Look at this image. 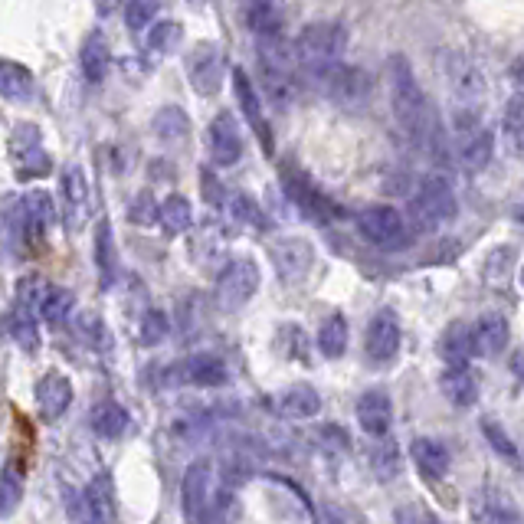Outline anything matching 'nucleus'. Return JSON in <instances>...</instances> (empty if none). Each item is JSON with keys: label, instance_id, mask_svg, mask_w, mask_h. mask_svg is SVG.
I'll return each mask as SVG.
<instances>
[{"label": "nucleus", "instance_id": "f257e3e1", "mask_svg": "<svg viewBox=\"0 0 524 524\" xmlns=\"http://www.w3.org/2000/svg\"><path fill=\"white\" fill-rule=\"evenodd\" d=\"M387 86H390V109L397 118V128L413 148L426 151L430 158H446V131L439 125V115L433 102L426 99V92L416 79L407 56L393 53L387 59Z\"/></svg>", "mask_w": 524, "mask_h": 524}, {"label": "nucleus", "instance_id": "f03ea898", "mask_svg": "<svg viewBox=\"0 0 524 524\" xmlns=\"http://www.w3.org/2000/svg\"><path fill=\"white\" fill-rule=\"evenodd\" d=\"M348 43H351V37L341 23H335V20L308 23L292 43V59L308 73V69L341 63V56L348 53Z\"/></svg>", "mask_w": 524, "mask_h": 524}, {"label": "nucleus", "instance_id": "7ed1b4c3", "mask_svg": "<svg viewBox=\"0 0 524 524\" xmlns=\"http://www.w3.org/2000/svg\"><path fill=\"white\" fill-rule=\"evenodd\" d=\"M439 73H443L449 95L459 102V109H482L488 86H485V73L475 59H469L466 53L446 50L439 56Z\"/></svg>", "mask_w": 524, "mask_h": 524}, {"label": "nucleus", "instance_id": "20e7f679", "mask_svg": "<svg viewBox=\"0 0 524 524\" xmlns=\"http://www.w3.org/2000/svg\"><path fill=\"white\" fill-rule=\"evenodd\" d=\"M456 210L459 204H456V194H452V184L439 174L423 177L410 200V217L420 230H436L439 223H449L456 217Z\"/></svg>", "mask_w": 524, "mask_h": 524}, {"label": "nucleus", "instance_id": "39448f33", "mask_svg": "<svg viewBox=\"0 0 524 524\" xmlns=\"http://www.w3.org/2000/svg\"><path fill=\"white\" fill-rule=\"evenodd\" d=\"M56 223L53 197L46 190H30L17 200V230H20V249L27 253H40L46 246V233Z\"/></svg>", "mask_w": 524, "mask_h": 524}, {"label": "nucleus", "instance_id": "423d86ee", "mask_svg": "<svg viewBox=\"0 0 524 524\" xmlns=\"http://www.w3.org/2000/svg\"><path fill=\"white\" fill-rule=\"evenodd\" d=\"M308 79H312V86H315L318 92H325L328 99L344 102V105L364 102L367 89H371V79L364 76V69L344 66V63H331V66L308 69Z\"/></svg>", "mask_w": 524, "mask_h": 524}, {"label": "nucleus", "instance_id": "0eeeda50", "mask_svg": "<svg viewBox=\"0 0 524 524\" xmlns=\"http://www.w3.org/2000/svg\"><path fill=\"white\" fill-rule=\"evenodd\" d=\"M10 158H14V171L20 181H37L53 171V158L43 148V135L37 125L20 122L10 135Z\"/></svg>", "mask_w": 524, "mask_h": 524}, {"label": "nucleus", "instance_id": "6e6552de", "mask_svg": "<svg viewBox=\"0 0 524 524\" xmlns=\"http://www.w3.org/2000/svg\"><path fill=\"white\" fill-rule=\"evenodd\" d=\"M259 289V266L253 259L230 262L217 279V305L220 312H240Z\"/></svg>", "mask_w": 524, "mask_h": 524}, {"label": "nucleus", "instance_id": "1a4fd4ad", "mask_svg": "<svg viewBox=\"0 0 524 524\" xmlns=\"http://www.w3.org/2000/svg\"><path fill=\"white\" fill-rule=\"evenodd\" d=\"M357 226H361V233L380 249H400V246H407V240H410L407 217H403L400 210L384 207V204L367 207V210L357 213Z\"/></svg>", "mask_w": 524, "mask_h": 524}, {"label": "nucleus", "instance_id": "9d476101", "mask_svg": "<svg viewBox=\"0 0 524 524\" xmlns=\"http://www.w3.org/2000/svg\"><path fill=\"white\" fill-rule=\"evenodd\" d=\"M187 76L197 95H217L226 76V56L217 43H200L187 56Z\"/></svg>", "mask_w": 524, "mask_h": 524}, {"label": "nucleus", "instance_id": "9b49d317", "mask_svg": "<svg viewBox=\"0 0 524 524\" xmlns=\"http://www.w3.org/2000/svg\"><path fill=\"white\" fill-rule=\"evenodd\" d=\"M272 262L279 269V279L285 285H299L308 279L315 262V249L302 236H282V240L272 243Z\"/></svg>", "mask_w": 524, "mask_h": 524}, {"label": "nucleus", "instance_id": "f8f14e48", "mask_svg": "<svg viewBox=\"0 0 524 524\" xmlns=\"http://www.w3.org/2000/svg\"><path fill=\"white\" fill-rule=\"evenodd\" d=\"M213 462L210 459H197L190 462V469L184 472V482H181V508L190 521H200L204 511L213 502Z\"/></svg>", "mask_w": 524, "mask_h": 524}, {"label": "nucleus", "instance_id": "ddd939ff", "mask_svg": "<svg viewBox=\"0 0 524 524\" xmlns=\"http://www.w3.org/2000/svg\"><path fill=\"white\" fill-rule=\"evenodd\" d=\"M115 521V492L109 475H95L79 495V524H112Z\"/></svg>", "mask_w": 524, "mask_h": 524}, {"label": "nucleus", "instance_id": "4468645a", "mask_svg": "<svg viewBox=\"0 0 524 524\" xmlns=\"http://www.w3.org/2000/svg\"><path fill=\"white\" fill-rule=\"evenodd\" d=\"M207 145H210L213 161H217L220 168H233V164L240 161L243 141H240V128H236V118H233L230 112H220V115L210 122Z\"/></svg>", "mask_w": 524, "mask_h": 524}, {"label": "nucleus", "instance_id": "2eb2a0df", "mask_svg": "<svg viewBox=\"0 0 524 524\" xmlns=\"http://www.w3.org/2000/svg\"><path fill=\"white\" fill-rule=\"evenodd\" d=\"M59 190H63V207L69 226H82L89 217V181L79 164H66L63 177H59Z\"/></svg>", "mask_w": 524, "mask_h": 524}, {"label": "nucleus", "instance_id": "dca6fc26", "mask_svg": "<svg viewBox=\"0 0 524 524\" xmlns=\"http://www.w3.org/2000/svg\"><path fill=\"white\" fill-rule=\"evenodd\" d=\"M73 403V384L63 371H46L37 384V407L43 420H59Z\"/></svg>", "mask_w": 524, "mask_h": 524}, {"label": "nucleus", "instance_id": "f3484780", "mask_svg": "<svg viewBox=\"0 0 524 524\" xmlns=\"http://www.w3.org/2000/svg\"><path fill=\"white\" fill-rule=\"evenodd\" d=\"M367 357H374V361H390L393 354L400 351V325L397 318L390 312H380L371 325H367Z\"/></svg>", "mask_w": 524, "mask_h": 524}, {"label": "nucleus", "instance_id": "a211bd4d", "mask_svg": "<svg viewBox=\"0 0 524 524\" xmlns=\"http://www.w3.org/2000/svg\"><path fill=\"white\" fill-rule=\"evenodd\" d=\"M393 420V407L390 397L384 390H367L361 400H357V423L367 436H387Z\"/></svg>", "mask_w": 524, "mask_h": 524}, {"label": "nucleus", "instance_id": "6ab92c4d", "mask_svg": "<svg viewBox=\"0 0 524 524\" xmlns=\"http://www.w3.org/2000/svg\"><path fill=\"white\" fill-rule=\"evenodd\" d=\"M472 341H475V354L482 357H498L508 348V318L505 315H482L472 325Z\"/></svg>", "mask_w": 524, "mask_h": 524}, {"label": "nucleus", "instance_id": "aec40b11", "mask_svg": "<svg viewBox=\"0 0 524 524\" xmlns=\"http://www.w3.org/2000/svg\"><path fill=\"white\" fill-rule=\"evenodd\" d=\"M233 89H236V99H240V105H243V115H246L249 128H253L256 135H259L262 148H266V151H272V135H269V125H266V118H262V105H259V95H256L253 82H249V76L243 73V69H236V73H233Z\"/></svg>", "mask_w": 524, "mask_h": 524}, {"label": "nucleus", "instance_id": "412c9836", "mask_svg": "<svg viewBox=\"0 0 524 524\" xmlns=\"http://www.w3.org/2000/svg\"><path fill=\"white\" fill-rule=\"evenodd\" d=\"M23 485H27V466L20 456H10L0 469V518H10L20 508Z\"/></svg>", "mask_w": 524, "mask_h": 524}, {"label": "nucleus", "instance_id": "4be33fe9", "mask_svg": "<svg viewBox=\"0 0 524 524\" xmlns=\"http://www.w3.org/2000/svg\"><path fill=\"white\" fill-rule=\"evenodd\" d=\"M276 407H279V413L285 416V420H312V416H318V410H321V397H318L315 387L292 384V387H285L279 393Z\"/></svg>", "mask_w": 524, "mask_h": 524}, {"label": "nucleus", "instance_id": "5701e85b", "mask_svg": "<svg viewBox=\"0 0 524 524\" xmlns=\"http://www.w3.org/2000/svg\"><path fill=\"white\" fill-rule=\"evenodd\" d=\"M439 390H443V397L449 403H456V407H472V403L479 400V380L472 377L466 364L446 367L443 377H439Z\"/></svg>", "mask_w": 524, "mask_h": 524}, {"label": "nucleus", "instance_id": "b1692460", "mask_svg": "<svg viewBox=\"0 0 524 524\" xmlns=\"http://www.w3.org/2000/svg\"><path fill=\"white\" fill-rule=\"evenodd\" d=\"M184 380L197 387H223L230 374H226V364L220 361L217 354H194L184 361Z\"/></svg>", "mask_w": 524, "mask_h": 524}, {"label": "nucleus", "instance_id": "393cba45", "mask_svg": "<svg viewBox=\"0 0 524 524\" xmlns=\"http://www.w3.org/2000/svg\"><path fill=\"white\" fill-rule=\"evenodd\" d=\"M109 63H112L109 43H105L102 33H89L86 43H82V50H79L82 76H86L89 82H102L105 73H109Z\"/></svg>", "mask_w": 524, "mask_h": 524}, {"label": "nucleus", "instance_id": "a878e982", "mask_svg": "<svg viewBox=\"0 0 524 524\" xmlns=\"http://www.w3.org/2000/svg\"><path fill=\"white\" fill-rule=\"evenodd\" d=\"M0 95L10 102H30L33 99V73L14 59H0Z\"/></svg>", "mask_w": 524, "mask_h": 524}, {"label": "nucleus", "instance_id": "bb28decb", "mask_svg": "<svg viewBox=\"0 0 524 524\" xmlns=\"http://www.w3.org/2000/svg\"><path fill=\"white\" fill-rule=\"evenodd\" d=\"M410 456L416 462V469H420L423 479H443V475L449 472V452L433 443V439H416V443L410 446Z\"/></svg>", "mask_w": 524, "mask_h": 524}, {"label": "nucleus", "instance_id": "cd10ccee", "mask_svg": "<svg viewBox=\"0 0 524 524\" xmlns=\"http://www.w3.org/2000/svg\"><path fill=\"white\" fill-rule=\"evenodd\" d=\"M439 354L446 357L449 367H459L466 364L469 357L475 354V341H472V328L456 321V325H449L443 331V338H439Z\"/></svg>", "mask_w": 524, "mask_h": 524}, {"label": "nucleus", "instance_id": "c85d7f7f", "mask_svg": "<svg viewBox=\"0 0 524 524\" xmlns=\"http://www.w3.org/2000/svg\"><path fill=\"white\" fill-rule=\"evenodd\" d=\"M92 433L95 436H102V439H118V436H125V430L131 426L128 420V413L122 403H115V400H102L99 407L92 410Z\"/></svg>", "mask_w": 524, "mask_h": 524}, {"label": "nucleus", "instance_id": "c756f323", "mask_svg": "<svg viewBox=\"0 0 524 524\" xmlns=\"http://www.w3.org/2000/svg\"><path fill=\"white\" fill-rule=\"evenodd\" d=\"M246 20H249V27H253V33H259L262 40H279L282 14H279L276 0H249Z\"/></svg>", "mask_w": 524, "mask_h": 524}, {"label": "nucleus", "instance_id": "7c9ffc66", "mask_svg": "<svg viewBox=\"0 0 524 524\" xmlns=\"http://www.w3.org/2000/svg\"><path fill=\"white\" fill-rule=\"evenodd\" d=\"M158 223L164 226V233H168V236H181L184 230H190V223H194L190 200L181 197V194H171L161 204V210H158Z\"/></svg>", "mask_w": 524, "mask_h": 524}, {"label": "nucleus", "instance_id": "2f4dec72", "mask_svg": "<svg viewBox=\"0 0 524 524\" xmlns=\"http://www.w3.org/2000/svg\"><path fill=\"white\" fill-rule=\"evenodd\" d=\"M344 348H348V321H344V315H328L318 328V351L321 357L335 361L344 354Z\"/></svg>", "mask_w": 524, "mask_h": 524}, {"label": "nucleus", "instance_id": "473e14b6", "mask_svg": "<svg viewBox=\"0 0 524 524\" xmlns=\"http://www.w3.org/2000/svg\"><path fill=\"white\" fill-rule=\"evenodd\" d=\"M95 262H99L102 285H112L118 272V256H115V240H112V223L102 220L95 226Z\"/></svg>", "mask_w": 524, "mask_h": 524}, {"label": "nucleus", "instance_id": "72a5a7b5", "mask_svg": "<svg viewBox=\"0 0 524 524\" xmlns=\"http://www.w3.org/2000/svg\"><path fill=\"white\" fill-rule=\"evenodd\" d=\"M73 308H76V295L69 289H59V285H50L46 295H43L37 315L43 321H50V325H63V321L73 315Z\"/></svg>", "mask_w": 524, "mask_h": 524}, {"label": "nucleus", "instance_id": "f704fd0d", "mask_svg": "<svg viewBox=\"0 0 524 524\" xmlns=\"http://www.w3.org/2000/svg\"><path fill=\"white\" fill-rule=\"evenodd\" d=\"M23 256L20 249V230H17V200L10 197L0 204V259Z\"/></svg>", "mask_w": 524, "mask_h": 524}, {"label": "nucleus", "instance_id": "c9c22d12", "mask_svg": "<svg viewBox=\"0 0 524 524\" xmlns=\"http://www.w3.org/2000/svg\"><path fill=\"white\" fill-rule=\"evenodd\" d=\"M151 128L161 141H181L190 131V118L184 115V109H177V105H164V109L154 115Z\"/></svg>", "mask_w": 524, "mask_h": 524}, {"label": "nucleus", "instance_id": "e433bc0d", "mask_svg": "<svg viewBox=\"0 0 524 524\" xmlns=\"http://www.w3.org/2000/svg\"><path fill=\"white\" fill-rule=\"evenodd\" d=\"M7 331L17 338V344L23 351H37L40 348V331H37V321H33V312H27V308H14V312L7 315Z\"/></svg>", "mask_w": 524, "mask_h": 524}, {"label": "nucleus", "instance_id": "4c0bfd02", "mask_svg": "<svg viewBox=\"0 0 524 524\" xmlns=\"http://www.w3.org/2000/svg\"><path fill=\"white\" fill-rule=\"evenodd\" d=\"M184 40V30H181V23L177 20H158V23H151V30H148V50L151 53H161V56H168L174 53L177 46H181Z\"/></svg>", "mask_w": 524, "mask_h": 524}, {"label": "nucleus", "instance_id": "58836bf2", "mask_svg": "<svg viewBox=\"0 0 524 524\" xmlns=\"http://www.w3.org/2000/svg\"><path fill=\"white\" fill-rule=\"evenodd\" d=\"M502 131H505V141L511 148L524 151V95L511 92L505 115H502Z\"/></svg>", "mask_w": 524, "mask_h": 524}, {"label": "nucleus", "instance_id": "ea45409f", "mask_svg": "<svg viewBox=\"0 0 524 524\" xmlns=\"http://www.w3.org/2000/svg\"><path fill=\"white\" fill-rule=\"evenodd\" d=\"M76 338L86 341L92 351H105V348H109V331H105V325L92 312L76 318Z\"/></svg>", "mask_w": 524, "mask_h": 524}, {"label": "nucleus", "instance_id": "a19ab883", "mask_svg": "<svg viewBox=\"0 0 524 524\" xmlns=\"http://www.w3.org/2000/svg\"><path fill=\"white\" fill-rule=\"evenodd\" d=\"M168 315L158 312V308H151V312H145V318H141V328H138V338L141 344H148V348H154V344H161L164 338H168Z\"/></svg>", "mask_w": 524, "mask_h": 524}, {"label": "nucleus", "instance_id": "79ce46f5", "mask_svg": "<svg viewBox=\"0 0 524 524\" xmlns=\"http://www.w3.org/2000/svg\"><path fill=\"white\" fill-rule=\"evenodd\" d=\"M158 7H161V0H128L125 23L135 33L145 30V27H151V20H154V14H158Z\"/></svg>", "mask_w": 524, "mask_h": 524}, {"label": "nucleus", "instance_id": "37998d69", "mask_svg": "<svg viewBox=\"0 0 524 524\" xmlns=\"http://www.w3.org/2000/svg\"><path fill=\"white\" fill-rule=\"evenodd\" d=\"M236 518V502L230 492H220L217 498L210 502V508L204 511V518H200V524H230Z\"/></svg>", "mask_w": 524, "mask_h": 524}, {"label": "nucleus", "instance_id": "c03bdc74", "mask_svg": "<svg viewBox=\"0 0 524 524\" xmlns=\"http://www.w3.org/2000/svg\"><path fill=\"white\" fill-rule=\"evenodd\" d=\"M393 521L397 524H439V518L433 515L430 508L420 505V502H407L393 511Z\"/></svg>", "mask_w": 524, "mask_h": 524}, {"label": "nucleus", "instance_id": "a18cd8bd", "mask_svg": "<svg viewBox=\"0 0 524 524\" xmlns=\"http://www.w3.org/2000/svg\"><path fill=\"white\" fill-rule=\"evenodd\" d=\"M158 210H161V207L154 204V197L145 190V194H138V197H135V204L128 207V217H131V223L148 226V223L158 220Z\"/></svg>", "mask_w": 524, "mask_h": 524}, {"label": "nucleus", "instance_id": "49530a36", "mask_svg": "<svg viewBox=\"0 0 524 524\" xmlns=\"http://www.w3.org/2000/svg\"><path fill=\"white\" fill-rule=\"evenodd\" d=\"M230 210H233V217L240 220V223L262 226V213H259V207H256L246 194H236V197L230 200Z\"/></svg>", "mask_w": 524, "mask_h": 524}, {"label": "nucleus", "instance_id": "de8ad7c7", "mask_svg": "<svg viewBox=\"0 0 524 524\" xmlns=\"http://www.w3.org/2000/svg\"><path fill=\"white\" fill-rule=\"evenodd\" d=\"M482 430H485V436H488V443H492V446L498 449V456H505V459H511V462L518 459V449H515V443H511V439H508L502 430H498V426H495L492 420H485Z\"/></svg>", "mask_w": 524, "mask_h": 524}, {"label": "nucleus", "instance_id": "09e8293b", "mask_svg": "<svg viewBox=\"0 0 524 524\" xmlns=\"http://www.w3.org/2000/svg\"><path fill=\"white\" fill-rule=\"evenodd\" d=\"M371 462H374V469H377V475H380V479H384V482H390V479H393V472H397V466H400L397 449H393L390 443H387L384 449H377Z\"/></svg>", "mask_w": 524, "mask_h": 524}, {"label": "nucleus", "instance_id": "8fccbe9b", "mask_svg": "<svg viewBox=\"0 0 524 524\" xmlns=\"http://www.w3.org/2000/svg\"><path fill=\"white\" fill-rule=\"evenodd\" d=\"M511 89H515L518 95H524V53L515 59V63H511Z\"/></svg>", "mask_w": 524, "mask_h": 524}, {"label": "nucleus", "instance_id": "3c124183", "mask_svg": "<svg viewBox=\"0 0 524 524\" xmlns=\"http://www.w3.org/2000/svg\"><path fill=\"white\" fill-rule=\"evenodd\" d=\"M511 374H515L524 384V348H518L515 354H511Z\"/></svg>", "mask_w": 524, "mask_h": 524}, {"label": "nucleus", "instance_id": "603ef678", "mask_svg": "<svg viewBox=\"0 0 524 524\" xmlns=\"http://www.w3.org/2000/svg\"><path fill=\"white\" fill-rule=\"evenodd\" d=\"M318 524H344L338 515H335V511H328V508H321L318 511Z\"/></svg>", "mask_w": 524, "mask_h": 524}, {"label": "nucleus", "instance_id": "864d4df0", "mask_svg": "<svg viewBox=\"0 0 524 524\" xmlns=\"http://www.w3.org/2000/svg\"><path fill=\"white\" fill-rule=\"evenodd\" d=\"M115 7H118V0H95V10H99L102 17H109Z\"/></svg>", "mask_w": 524, "mask_h": 524}, {"label": "nucleus", "instance_id": "5fc2aeb1", "mask_svg": "<svg viewBox=\"0 0 524 524\" xmlns=\"http://www.w3.org/2000/svg\"><path fill=\"white\" fill-rule=\"evenodd\" d=\"M515 220H518V223H524V204H521V207L515 210Z\"/></svg>", "mask_w": 524, "mask_h": 524}, {"label": "nucleus", "instance_id": "6e6d98bb", "mask_svg": "<svg viewBox=\"0 0 524 524\" xmlns=\"http://www.w3.org/2000/svg\"><path fill=\"white\" fill-rule=\"evenodd\" d=\"M521 285H524V269H521Z\"/></svg>", "mask_w": 524, "mask_h": 524}, {"label": "nucleus", "instance_id": "4d7b16f0", "mask_svg": "<svg viewBox=\"0 0 524 524\" xmlns=\"http://www.w3.org/2000/svg\"><path fill=\"white\" fill-rule=\"evenodd\" d=\"M240 4H243V7H246V4H249V0H240Z\"/></svg>", "mask_w": 524, "mask_h": 524}, {"label": "nucleus", "instance_id": "13d9d810", "mask_svg": "<svg viewBox=\"0 0 524 524\" xmlns=\"http://www.w3.org/2000/svg\"><path fill=\"white\" fill-rule=\"evenodd\" d=\"M190 4H200V0H190Z\"/></svg>", "mask_w": 524, "mask_h": 524}]
</instances>
